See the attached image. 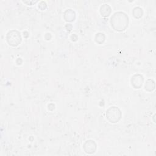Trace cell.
<instances>
[{"mask_svg":"<svg viewBox=\"0 0 156 156\" xmlns=\"http://www.w3.org/2000/svg\"><path fill=\"white\" fill-rule=\"evenodd\" d=\"M110 23L112 27L115 30L122 31L127 27L129 18L126 13L118 12L115 13L112 15Z\"/></svg>","mask_w":156,"mask_h":156,"instance_id":"obj_1","label":"cell"},{"mask_svg":"<svg viewBox=\"0 0 156 156\" xmlns=\"http://www.w3.org/2000/svg\"><path fill=\"white\" fill-rule=\"evenodd\" d=\"M7 41L11 46H16L18 45L21 41L20 33L15 30L9 31L7 35Z\"/></svg>","mask_w":156,"mask_h":156,"instance_id":"obj_2","label":"cell"},{"mask_svg":"<svg viewBox=\"0 0 156 156\" xmlns=\"http://www.w3.org/2000/svg\"><path fill=\"white\" fill-rule=\"evenodd\" d=\"M121 116L120 110L116 107H112L107 111V118L111 122H116Z\"/></svg>","mask_w":156,"mask_h":156,"instance_id":"obj_3","label":"cell"},{"mask_svg":"<svg viewBox=\"0 0 156 156\" xmlns=\"http://www.w3.org/2000/svg\"><path fill=\"white\" fill-rule=\"evenodd\" d=\"M143 81V76L140 74H136L133 76L131 79L132 84L135 88H140L142 85Z\"/></svg>","mask_w":156,"mask_h":156,"instance_id":"obj_4","label":"cell"},{"mask_svg":"<svg viewBox=\"0 0 156 156\" xmlns=\"http://www.w3.org/2000/svg\"><path fill=\"white\" fill-rule=\"evenodd\" d=\"M84 149L87 153L92 154L96 150V144L93 141H87L84 144Z\"/></svg>","mask_w":156,"mask_h":156,"instance_id":"obj_5","label":"cell"},{"mask_svg":"<svg viewBox=\"0 0 156 156\" xmlns=\"http://www.w3.org/2000/svg\"><path fill=\"white\" fill-rule=\"evenodd\" d=\"M100 12L102 16H108L109 15V14L110 13L111 9H110V6L108 5L107 4H104L103 5H102L101 7Z\"/></svg>","mask_w":156,"mask_h":156,"instance_id":"obj_6","label":"cell"},{"mask_svg":"<svg viewBox=\"0 0 156 156\" xmlns=\"http://www.w3.org/2000/svg\"><path fill=\"white\" fill-rule=\"evenodd\" d=\"M133 15L135 18H139L143 15V10L140 7H135L133 10Z\"/></svg>","mask_w":156,"mask_h":156,"instance_id":"obj_7","label":"cell"},{"mask_svg":"<svg viewBox=\"0 0 156 156\" xmlns=\"http://www.w3.org/2000/svg\"><path fill=\"white\" fill-rule=\"evenodd\" d=\"M104 39H105V37L104 35V34H102V33L97 34L95 37L96 41L99 43H101L102 42H103Z\"/></svg>","mask_w":156,"mask_h":156,"instance_id":"obj_8","label":"cell"},{"mask_svg":"<svg viewBox=\"0 0 156 156\" xmlns=\"http://www.w3.org/2000/svg\"><path fill=\"white\" fill-rule=\"evenodd\" d=\"M152 80H151V79H149V80L147 81L146 83H147L148 84H149V85H146V84L145 85V89H146V90H148L149 88H151V89H150V91H152V90H153L154 89V87H152V84L154 83V82L153 81V82H152Z\"/></svg>","mask_w":156,"mask_h":156,"instance_id":"obj_9","label":"cell"}]
</instances>
